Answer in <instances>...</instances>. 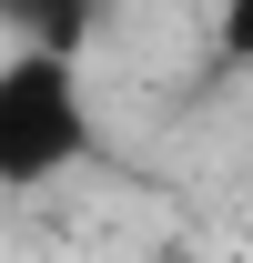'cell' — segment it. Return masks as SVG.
<instances>
[{"mask_svg": "<svg viewBox=\"0 0 253 263\" xmlns=\"http://www.w3.org/2000/svg\"><path fill=\"white\" fill-rule=\"evenodd\" d=\"M223 61H253V0H223Z\"/></svg>", "mask_w": 253, "mask_h": 263, "instance_id": "obj_3", "label": "cell"}, {"mask_svg": "<svg viewBox=\"0 0 253 263\" xmlns=\"http://www.w3.org/2000/svg\"><path fill=\"white\" fill-rule=\"evenodd\" d=\"M152 263H183V253H152Z\"/></svg>", "mask_w": 253, "mask_h": 263, "instance_id": "obj_4", "label": "cell"}, {"mask_svg": "<svg viewBox=\"0 0 253 263\" xmlns=\"http://www.w3.org/2000/svg\"><path fill=\"white\" fill-rule=\"evenodd\" d=\"M0 21H10V41H81V21H92V0H0Z\"/></svg>", "mask_w": 253, "mask_h": 263, "instance_id": "obj_2", "label": "cell"}, {"mask_svg": "<svg viewBox=\"0 0 253 263\" xmlns=\"http://www.w3.org/2000/svg\"><path fill=\"white\" fill-rule=\"evenodd\" d=\"M71 162H92L81 61L61 41H10L0 51V193H41Z\"/></svg>", "mask_w": 253, "mask_h": 263, "instance_id": "obj_1", "label": "cell"}]
</instances>
